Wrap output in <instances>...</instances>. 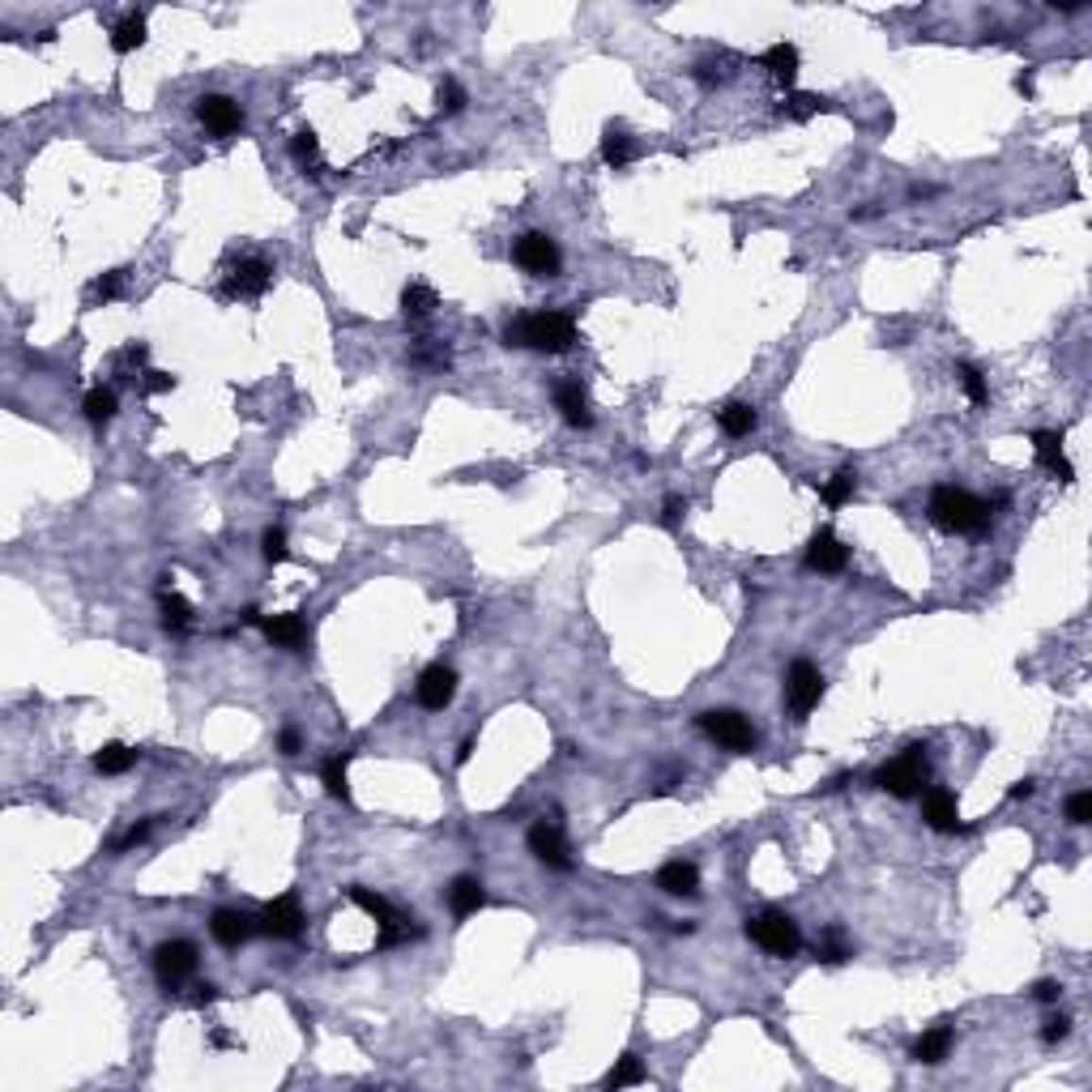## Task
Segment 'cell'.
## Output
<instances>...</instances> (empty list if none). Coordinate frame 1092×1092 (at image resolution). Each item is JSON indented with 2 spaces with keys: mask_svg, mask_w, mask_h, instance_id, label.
<instances>
[{
  "mask_svg": "<svg viewBox=\"0 0 1092 1092\" xmlns=\"http://www.w3.org/2000/svg\"><path fill=\"white\" fill-rule=\"evenodd\" d=\"M926 781H931V773H926V747H905L897 760H888L875 773V785L888 790L892 798H917L926 790Z\"/></svg>",
  "mask_w": 1092,
  "mask_h": 1092,
  "instance_id": "obj_3",
  "label": "cell"
},
{
  "mask_svg": "<svg viewBox=\"0 0 1092 1092\" xmlns=\"http://www.w3.org/2000/svg\"><path fill=\"white\" fill-rule=\"evenodd\" d=\"M81 410H86L90 423H107V418H116V393H111V389H90L86 401H81Z\"/></svg>",
  "mask_w": 1092,
  "mask_h": 1092,
  "instance_id": "obj_32",
  "label": "cell"
},
{
  "mask_svg": "<svg viewBox=\"0 0 1092 1092\" xmlns=\"http://www.w3.org/2000/svg\"><path fill=\"white\" fill-rule=\"evenodd\" d=\"M717 423H721V431L734 435V440H738V435H751L760 418H755V410L747 406V401H730V406L717 414Z\"/></svg>",
  "mask_w": 1092,
  "mask_h": 1092,
  "instance_id": "obj_27",
  "label": "cell"
},
{
  "mask_svg": "<svg viewBox=\"0 0 1092 1092\" xmlns=\"http://www.w3.org/2000/svg\"><path fill=\"white\" fill-rule=\"evenodd\" d=\"M269 277H274V265H269V260H260V257L240 260V265L227 274L223 294L227 299H257V294H265Z\"/></svg>",
  "mask_w": 1092,
  "mask_h": 1092,
  "instance_id": "obj_9",
  "label": "cell"
},
{
  "mask_svg": "<svg viewBox=\"0 0 1092 1092\" xmlns=\"http://www.w3.org/2000/svg\"><path fill=\"white\" fill-rule=\"evenodd\" d=\"M142 43H145V18H142V13H128V18H120L116 26H111V52L128 56V52H137Z\"/></svg>",
  "mask_w": 1092,
  "mask_h": 1092,
  "instance_id": "obj_24",
  "label": "cell"
},
{
  "mask_svg": "<svg viewBox=\"0 0 1092 1092\" xmlns=\"http://www.w3.org/2000/svg\"><path fill=\"white\" fill-rule=\"evenodd\" d=\"M658 888L670 892V897H696V892H700V870L683 858L666 862V866L658 870Z\"/></svg>",
  "mask_w": 1092,
  "mask_h": 1092,
  "instance_id": "obj_18",
  "label": "cell"
},
{
  "mask_svg": "<svg viewBox=\"0 0 1092 1092\" xmlns=\"http://www.w3.org/2000/svg\"><path fill=\"white\" fill-rule=\"evenodd\" d=\"M291 154L303 162V167H308V162H316V159H320V137L311 133V128H299V133H294V142H291Z\"/></svg>",
  "mask_w": 1092,
  "mask_h": 1092,
  "instance_id": "obj_37",
  "label": "cell"
},
{
  "mask_svg": "<svg viewBox=\"0 0 1092 1092\" xmlns=\"http://www.w3.org/2000/svg\"><path fill=\"white\" fill-rule=\"evenodd\" d=\"M956 380H960V389H965V397L973 401V406H986L990 389H986V380H982V372H977L973 363H956Z\"/></svg>",
  "mask_w": 1092,
  "mask_h": 1092,
  "instance_id": "obj_33",
  "label": "cell"
},
{
  "mask_svg": "<svg viewBox=\"0 0 1092 1092\" xmlns=\"http://www.w3.org/2000/svg\"><path fill=\"white\" fill-rule=\"evenodd\" d=\"M683 512H687V504H683V499H675V496H670V499H666V525H675V521H679V516H683Z\"/></svg>",
  "mask_w": 1092,
  "mask_h": 1092,
  "instance_id": "obj_48",
  "label": "cell"
},
{
  "mask_svg": "<svg viewBox=\"0 0 1092 1092\" xmlns=\"http://www.w3.org/2000/svg\"><path fill=\"white\" fill-rule=\"evenodd\" d=\"M845 563H849V546H845L832 529H819L807 546V568L832 577V572H845Z\"/></svg>",
  "mask_w": 1092,
  "mask_h": 1092,
  "instance_id": "obj_14",
  "label": "cell"
},
{
  "mask_svg": "<svg viewBox=\"0 0 1092 1092\" xmlns=\"http://www.w3.org/2000/svg\"><path fill=\"white\" fill-rule=\"evenodd\" d=\"M325 790H329L333 798L350 802V785H346V755H342V760H329V764H325Z\"/></svg>",
  "mask_w": 1092,
  "mask_h": 1092,
  "instance_id": "obj_36",
  "label": "cell"
},
{
  "mask_svg": "<svg viewBox=\"0 0 1092 1092\" xmlns=\"http://www.w3.org/2000/svg\"><path fill=\"white\" fill-rule=\"evenodd\" d=\"M948 1054H951V1029H948V1024H934L931 1033H922V1037L914 1041V1058H917V1063H926V1067L943 1063Z\"/></svg>",
  "mask_w": 1092,
  "mask_h": 1092,
  "instance_id": "obj_23",
  "label": "cell"
},
{
  "mask_svg": "<svg viewBox=\"0 0 1092 1092\" xmlns=\"http://www.w3.org/2000/svg\"><path fill=\"white\" fill-rule=\"evenodd\" d=\"M516 265L529 269V274H542V277L560 274V265H563L560 244H555L551 235H542V231L521 235V240H516Z\"/></svg>",
  "mask_w": 1092,
  "mask_h": 1092,
  "instance_id": "obj_8",
  "label": "cell"
},
{
  "mask_svg": "<svg viewBox=\"0 0 1092 1092\" xmlns=\"http://www.w3.org/2000/svg\"><path fill=\"white\" fill-rule=\"evenodd\" d=\"M696 726L704 730V734L713 738V743H721L726 751H751L755 747V730H751V721L743 717V713H734V709H709V713H700L696 717Z\"/></svg>",
  "mask_w": 1092,
  "mask_h": 1092,
  "instance_id": "obj_5",
  "label": "cell"
},
{
  "mask_svg": "<svg viewBox=\"0 0 1092 1092\" xmlns=\"http://www.w3.org/2000/svg\"><path fill=\"white\" fill-rule=\"evenodd\" d=\"M845 956H849V948H845V943H841V934L832 931V934H828V943H824V948H819V960H824V965H841Z\"/></svg>",
  "mask_w": 1092,
  "mask_h": 1092,
  "instance_id": "obj_41",
  "label": "cell"
},
{
  "mask_svg": "<svg viewBox=\"0 0 1092 1092\" xmlns=\"http://www.w3.org/2000/svg\"><path fill=\"white\" fill-rule=\"evenodd\" d=\"M162 623H167L171 631H188L193 628V606H188L179 594H167L162 597Z\"/></svg>",
  "mask_w": 1092,
  "mask_h": 1092,
  "instance_id": "obj_34",
  "label": "cell"
},
{
  "mask_svg": "<svg viewBox=\"0 0 1092 1092\" xmlns=\"http://www.w3.org/2000/svg\"><path fill=\"white\" fill-rule=\"evenodd\" d=\"M828 107V98H819V94H790L781 103V116H790V120H811L815 111H824Z\"/></svg>",
  "mask_w": 1092,
  "mask_h": 1092,
  "instance_id": "obj_35",
  "label": "cell"
},
{
  "mask_svg": "<svg viewBox=\"0 0 1092 1092\" xmlns=\"http://www.w3.org/2000/svg\"><path fill=\"white\" fill-rule=\"evenodd\" d=\"M213 999H218V990H213V986H196L193 1007H205V1003H213Z\"/></svg>",
  "mask_w": 1092,
  "mask_h": 1092,
  "instance_id": "obj_49",
  "label": "cell"
},
{
  "mask_svg": "<svg viewBox=\"0 0 1092 1092\" xmlns=\"http://www.w3.org/2000/svg\"><path fill=\"white\" fill-rule=\"evenodd\" d=\"M648 1075H645V1067H640V1058L636 1054H623L619 1063H614V1071L606 1075V1088H631V1084H645Z\"/></svg>",
  "mask_w": 1092,
  "mask_h": 1092,
  "instance_id": "obj_30",
  "label": "cell"
},
{
  "mask_svg": "<svg viewBox=\"0 0 1092 1092\" xmlns=\"http://www.w3.org/2000/svg\"><path fill=\"white\" fill-rule=\"evenodd\" d=\"M1033 995H1037L1041 1003H1054V999L1063 995V986H1058V982H1037V990H1033Z\"/></svg>",
  "mask_w": 1092,
  "mask_h": 1092,
  "instance_id": "obj_47",
  "label": "cell"
},
{
  "mask_svg": "<svg viewBox=\"0 0 1092 1092\" xmlns=\"http://www.w3.org/2000/svg\"><path fill=\"white\" fill-rule=\"evenodd\" d=\"M1067 1033H1071V1020H1067V1016H1054V1020H1046V1029H1041V1037H1046L1050 1046H1054V1041H1063Z\"/></svg>",
  "mask_w": 1092,
  "mask_h": 1092,
  "instance_id": "obj_43",
  "label": "cell"
},
{
  "mask_svg": "<svg viewBox=\"0 0 1092 1092\" xmlns=\"http://www.w3.org/2000/svg\"><path fill=\"white\" fill-rule=\"evenodd\" d=\"M764 69L773 73L777 86L790 90L794 81H798V47H794V43H777V47H768V52H764Z\"/></svg>",
  "mask_w": 1092,
  "mask_h": 1092,
  "instance_id": "obj_21",
  "label": "cell"
},
{
  "mask_svg": "<svg viewBox=\"0 0 1092 1092\" xmlns=\"http://www.w3.org/2000/svg\"><path fill=\"white\" fill-rule=\"evenodd\" d=\"M277 747H282V755H299V747H303V743H299V730L286 726L282 738H277Z\"/></svg>",
  "mask_w": 1092,
  "mask_h": 1092,
  "instance_id": "obj_46",
  "label": "cell"
},
{
  "mask_svg": "<svg viewBox=\"0 0 1092 1092\" xmlns=\"http://www.w3.org/2000/svg\"><path fill=\"white\" fill-rule=\"evenodd\" d=\"M196 120H201L213 137H231V133H240L244 111L227 94H205L201 103H196Z\"/></svg>",
  "mask_w": 1092,
  "mask_h": 1092,
  "instance_id": "obj_13",
  "label": "cell"
},
{
  "mask_svg": "<svg viewBox=\"0 0 1092 1092\" xmlns=\"http://www.w3.org/2000/svg\"><path fill=\"white\" fill-rule=\"evenodd\" d=\"M1033 448H1037V462L1054 474L1058 482H1071L1075 470L1071 462L1063 457V431H1033Z\"/></svg>",
  "mask_w": 1092,
  "mask_h": 1092,
  "instance_id": "obj_17",
  "label": "cell"
},
{
  "mask_svg": "<svg viewBox=\"0 0 1092 1092\" xmlns=\"http://www.w3.org/2000/svg\"><path fill=\"white\" fill-rule=\"evenodd\" d=\"M1067 819H1071V824H1088V819H1092V794L1088 790L1071 794V802H1067Z\"/></svg>",
  "mask_w": 1092,
  "mask_h": 1092,
  "instance_id": "obj_39",
  "label": "cell"
},
{
  "mask_svg": "<svg viewBox=\"0 0 1092 1092\" xmlns=\"http://www.w3.org/2000/svg\"><path fill=\"white\" fill-rule=\"evenodd\" d=\"M1033 790H1037L1033 781H1016V785H1012V798H1033Z\"/></svg>",
  "mask_w": 1092,
  "mask_h": 1092,
  "instance_id": "obj_50",
  "label": "cell"
},
{
  "mask_svg": "<svg viewBox=\"0 0 1092 1092\" xmlns=\"http://www.w3.org/2000/svg\"><path fill=\"white\" fill-rule=\"evenodd\" d=\"M555 406H560L563 423H572V427H594V414H589V397H585V389H580L577 380H563L560 389H555Z\"/></svg>",
  "mask_w": 1092,
  "mask_h": 1092,
  "instance_id": "obj_19",
  "label": "cell"
},
{
  "mask_svg": "<svg viewBox=\"0 0 1092 1092\" xmlns=\"http://www.w3.org/2000/svg\"><path fill=\"white\" fill-rule=\"evenodd\" d=\"M414 696H418V704H423V709H445V704H453V696H457V670H448L445 662L427 666L423 675H418Z\"/></svg>",
  "mask_w": 1092,
  "mask_h": 1092,
  "instance_id": "obj_12",
  "label": "cell"
},
{
  "mask_svg": "<svg viewBox=\"0 0 1092 1092\" xmlns=\"http://www.w3.org/2000/svg\"><path fill=\"white\" fill-rule=\"evenodd\" d=\"M529 853L551 870H572V853L568 841H563L560 824H533L529 828Z\"/></svg>",
  "mask_w": 1092,
  "mask_h": 1092,
  "instance_id": "obj_10",
  "label": "cell"
},
{
  "mask_svg": "<svg viewBox=\"0 0 1092 1092\" xmlns=\"http://www.w3.org/2000/svg\"><path fill=\"white\" fill-rule=\"evenodd\" d=\"M853 487H858V474H853V470L832 474V479L824 482V504L828 508H845L853 499Z\"/></svg>",
  "mask_w": 1092,
  "mask_h": 1092,
  "instance_id": "obj_31",
  "label": "cell"
},
{
  "mask_svg": "<svg viewBox=\"0 0 1092 1092\" xmlns=\"http://www.w3.org/2000/svg\"><path fill=\"white\" fill-rule=\"evenodd\" d=\"M193 968H196V948L188 939L159 943V951H154V973H159V982L167 990L184 986L188 977H193Z\"/></svg>",
  "mask_w": 1092,
  "mask_h": 1092,
  "instance_id": "obj_7",
  "label": "cell"
},
{
  "mask_svg": "<svg viewBox=\"0 0 1092 1092\" xmlns=\"http://www.w3.org/2000/svg\"><path fill=\"white\" fill-rule=\"evenodd\" d=\"M508 346H529V350H546V355H563V350L577 342V325L563 311H533L508 325Z\"/></svg>",
  "mask_w": 1092,
  "mask_h": 1092,
  "instance_id": "obj_1",
  "label": "cell"
},
{
  "mask_svg": "<svg viewBox=\"0 0 1092 1092\" xmlns=\"http://www.w3.org/2000/svg\"><path fill=\"white\" fill-rule=\"evenodd\" d=\"M260 628H265V636L274 640L277 648H299L303 640H308V628H303L299 614H274V619H265Z\"/></svg>",
  "mask_w": 1092,
  "mask_h": 1092,
  "instance_id": "obj_22",
  "label": "cell"
},
{
  "mask_svg": "<svg viewBox=\"0 0 1092 1092\" xmlns=\"http://www.w3.org/2000/svg\"><path fill=\"white\" fill-rule=\"evenodd\" d=\"M260 555H265L269 563H286V560H291L286 533H282V529H265V538H260Z\"/></svg>",
  "mask_w": 1092,
  "mask_h": 1092,
  "instance_id": "obj_38",
  "label": "cell"
},
{
  "mask_svg": "<svg viewBox=\"0 0 1092 1092\" xmlns=\"http://www.w3.org/2000/svg\"><path fill=\"white\" fill-rule=\"evenodd\" d=\"M747 939L755 943V948H764L768 956H798L802 948V934H798V922L785 914H777V909H768V914H755L747 917Z\"/></svg>",
  "mask_w": 1092,
  "mask_h": 1092,
  "instance_id": "obj_4",
  "label": "cell"
},
{
  "mask_svg": "<svg viewBox=\"0 0 1092 1092\" xmlns=\"http://www.w3.org/2000/svg\"><path fill=\"white\" fill-rule=\"evenodd\" d=\"M462 107H465V90L457 86V81H445V86H440V111L453 116V111H462Z\"/></svg>",
  "mask_w": 1092,
  "mask_h": 1092,
  "instance_id": "obj_40",
  "label": "cell"
},
{
  "mask_svg": "<svg viewBox=\"0 0 1092 1092\" xmlns=\"http://www.w3.org/2000/svg\"><path fill=\"white\" fill-rule=\"evenodd\" d=\"M350 900H355V905L363 909L367 917H376V926H380V931H384V926H397V922H406V917H401L397 909L389 905V900H384V897H376V892H367V888H350Z\"/></svg>",
  "mask_w": 1092,
  "mask_h": 1092,
  "instance_id": "obj_25",
  "label": "cell"
},
{
  "mask_svg": "<svg viewBox=\"0 0 1092 1092\" xmlns=\"http://www.w3.org/2000/svg\"><path fill=\"white\" fill-rule=\"evenodd\" d=\"M210 931H213V939L223 943V948H244L260 926H257V917L240 914V909H218V914L210 917Z\"/></svg>",
  "mask_w": 1092,
  "mask_h": 1092,
  "instance_id": "obj_16",
  "label": "cell"
},
{
  "mask_svg": "<svg viewBox=\"0 0 1092 1092\" xmlns=\"http://www.w3.org/2000/svg\"><path fill=\"white\" fill-rule=\"evenodd\" d=\"M133 760H137L133 747H125V743H107L103 751L94 755V768H98L103 777H120V773H128V768H133Z\"/></svg>",
  "mask_w": 1092,
  "mask_h": 1092,
  "instance_id": "obj_26",
  "label": "cell"
},
{
  "mask_svg": "<svg viewBox=\"0 0 1092 1092\" xmlns=\"http://www.w3.org/2000/svg\"><path fill=\"white\" fill-rule=\"evenodd\" d=\"M819 696H824V675L811 662H794L790 675H785V704H790L794 721H807V713L819 704Z\"/></svg>",
  "mask_w": 1092,
  "mask_h": 1092,
  "instance_id": "obj_6",
  "label": "cell"
},
{
  "mask_svg": "<svg viewBox=\"0 0 1092 1092\" xmlns=\"http://www.w3.org/2000/svg\"><path fill=\"white\" fill-rule=\"evenodd\" d=\"M303 909H299V897H277L274 905H265V914H260V931L274 934V939H299L303 934Z\"/></svg>",
  "mask_w": 1092,
  "mask_h": 1092,
  "instance_id": "obj_11",
  "label": "cell"
},
{
  "mask_svg": "<svg viewBox=\"0 0 1092 1092\" xmlns=\"http://www.w3.org/2000/svg\"><path fill=\"white\" fill-rule=\"evenodd\" d=\"M922 819L934 828V832H956L960 828V802L951 790H943V785H931V790L922 794Z\"/></svg>",
  "mask_w": 1092,
  "mask_h": 1092,
  "instance_id": "obj_15",
  "label": "cell"
},
{
  "mask_svg": "<svg viewBox=\"0 0 1092 1092\" xmlns=\"http://www.w3.org/2000/svg\"><path fill=\"white\" fill-rule=\"evenodd\" d=\"M176 389V376L167 372H145V393H171Z\"/></svg>",
  "mask_w": 1092,
  "mask_h": 1092,
  "instance_id": "obj_44",
  "label": "cell"
},
{
  "mask_svg": "<svg viewBox=\"0 0 1092 1092\" xmlns=\"http://www.w3.org/2000/svg\"><path fill=\"white\" fill-rule=\"evenodd\" d=\"M482 905H487V892H482V883L474 880V875H462V880H453V888H448V909H453L457 917L479 914Z\"/></svg>",
  "mask_w": 1092,
  "mask_h": 1092,
  "instance_id": "obj_20",
  "label": "cell"
},
{
  "mask_svg": "<svg viewBox=\"0 0 1092 1092\" xmlns=\"http://www.w3.org/2000/svg\"><path fill=\"white\" fill-rule=\"evenodd\" d=\"M120 286H125V277H120V274H103V277L94 282V299H103V303H107V299H116Z\"/></svg>",
  "mask_w": 1092,
  "mask_h": 1092,
  "instance_id": "obj_42",
  "label": "cell"
},
{
  "mask_svg": "<svg viewBox=\"0 0 1092 1092\" xmlns=\"http://www.w3.org/2000/svg\"><path fill=\"white\" fill-rule=\"evenodd\" d=\"M145 836H150V824H137V828H128L125 836L116 841V849H133V845H142Z\"/></svg>",
  "mask_w": 1092,
  "mask_h": 1092,
  "instance_id": "obj_45",
  "label": "cell"
},
{
  "mask_svg": "<svg viewBox=\"0 0 1092 1092\" xmlns=\"http://www.w3.org/2000/svg\"><path fill=\"white\" fill-rule=\"evenodd\" d=\"M435 303H440V299H435V291H431V286H423V282H410L406 291H401V311H406V316H431Z\"/></svg>",
  "mask_w": 1092,
  "mask_h": 1092,
  "instance_id": "obj_29",
  "label": "cell"
},
{
  "mask_svg": "<svg viewBox=\"0 0 1092 1092\" xmlns=\"http://www.w3.org/2000/svg\"><path fill=\"white\" fill-rule=\"evenodd\" d=\"M926 512L943 533H982L990 525V504L960 487H934Z\"/></svg>",
  "mask_w": 1092,
  "mask_h": 1092,
  "instance_id": "obj_2",
  "label": "cell"
},
{
  "mask_svg": "<svg viewBox=\"0 0 1092 1092\" xmlns=\"http://www.w3.org/2000/svg\"><path fill=\"white\" fill-rule=\"evenodd\" d=\"M602 159L611 162L614 171H619V167H628V162L636 159V145H631L628 133H619V128H606V137H602Z\"/></svg>",
  "mask_w": 1092,
  "mask_h": 1092,
  "instance_id": "obj_28",
  "label": "cell"
}]
</instances>
